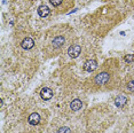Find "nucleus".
<instances>
[{
    "instance_id": "10",
    "label": "nucleus",
    "mask_w": 134,
    "mask_h": 133,
    "mask_svg": "<svg viewBox=\"0 0 134 133\" xmlns=\"http://www.w3.org/2000/svg\"><path fill=\"white\" fill-rule=\"evenodd\" d=\"M37 12H38V15H39L40 17H47L48 15L51 14L49 7H48V6H46V5H40V6L38 7Z\"/></svg>"
},
{
    "instance_id": "6",
    "label": "nucleus",
    "mask_w": 134,
    "mask_h": 133,
    "mask_svg": "<svg viewBox=\"0 0 134 133\" xmlns=\"http://www.w3.org/2000/svg\"><path fill=\"white\" fill-rule=\"evenodd\" d=\"M21 47L25 51H30L35 47V40L31 37H25L21 41Z\"/></svg>"
},
{
    "instance_id": "7",
    "label": "nucleus",
    "mask_w": 134,
    "mask_h": 133,
    "mask_svg": "<svg viewBox=\"0 0 134 133\" xmlns=\"http://www.w3.org/2000/svg\"><path fill=\"white\" fill-rule=\"evenodd\" d=\"M84 69L87 72H94L97 69V62L95 60H87L84 64Z\"/></svg>"
},
{
    "instance_id": "1",
    "label": "nucleus",
    "mask_w": 134,
    "mask_h": 133,
    "mask_svg": "<svg viewBox=\"0 0 134 133\" xmlns=\"http://www.w3.org/2000/svg\"><path fill=\"white\" fill-rule=\"evenodd\" d=\"M66 40H68V39H66V36L64 33L54 35L48 39L47 48L51 51H53V52H59V51H61L63 47H64V45L66 44Z\"/></svg>"
},
{
    "instance_id": "12",
    "label": "nucleus",
    "mask_w": 134,
    "mask_h": 133,
    "mask_svg": "<svg viewBox=\"0 0 134 133\" xmlns=\"http://www.w3.org/2000/svg\"><path fill=\"white\" fill-rule=\"evenodd\" d=\"M126 91L127 92H134V79L126 83Z\"/></svg>"
},
{
    "instance_id": "9",
    "label": "nucleus",
    "mask_w": 134,
    "mask_h": 133,
    "mask_svg": "<svg viewBox=\"0 0 134 133\" xmlns=\"http://www.w3.org/2000/svg\"><path fill=\"white\" fill-rule=\"evenodd\" d=\"M83 108V101L81 100H79V99H75V100H72L71 102H70V109H71L72 111H79Z\"/></svg>"
},
{
    "instance_id": "13",
    "label": "nucleus",
    "mask_w": 134,
    "mask_h": 133,
    "mask_svg": "<svg viewBox=\"0 0 134 133\" xmlns=\"http://www.w3.org/2000/svg\"><path fill=\"white\" fill-rule=\"evenodd\" d=\"M57 133H71V129L68 126H62L57 130Z\"/></svg>"
},
{
    "instance_id": "4",
    "label": "nucleus",
    "mask_w": 134,
    "mask_h": 133,
    "mask_svg": "<svg viewBox=\"0 0 134 133\" xmlns=\"http://www.w3.org/2000/svg\"><path fill=\"white\" fill-rule=\"evenodd\" d=\"M81 53V47L79 45H70L68 48V55L72 59H76L80 55Z\"/></svg>"
},
{
    "instance_id": "2",
    "label": "nucleus",
    "mask_w": 134,
    "mask_h": 133,
    "mask_svg": "<svg viewBox=\"0 0 134 133\" xmlns=\"http://www.w3.org/2000/svg\"><path fill=\"white\" fill-rule=\"evenodd\" d=\"M112 78V75L110 71L108 70H102L100 72H97L95 76L93 77V84L97 87H102V86H107L110 83Z\"/></svg>"
},
{
    "instance_id": "3",
    "label": "nucleus",
    "mask_w": 134,
    "mask_h": 133,
    "mask_svg": "<svg viewBox=\"0 0 134 133\" xmlns=\"http://www.w3.org/2000/svg\"><path fill=\"white\" fill-rule=\"evenodd\" d=\"M49 4L53 6L54 9L61 12H66L69 8H71L74 6V0H48Z\"/></svg>"
},
{
    "instance_id": "5",
    "label": "nucleus",
    "mask_w": 134,
    "mask_h": 133,
    "mask_svg": "<svg viewBox=\"0 0 134 133\" xmlns=\"http://www.w3.org/2000/svg\"><path fill=\"white\" fill-rule=\"evenodd\" d=\"M40 122H41V116H40V114L39 113H37V111L31 113L28 116V123L30 124V125L36 126V125H38Z\"/></svg>"
},
{
    "instance_id": "8",
    "label": "nucleus",
    "mask_w": 134,
    "mask_h": 133,
    "mask_svg": "<svg viewBox=\"0 0 134 133\" xmlns=\"http://www.w3.org/2000/svg\"><path fill=\"white\" fill-rule=\"evenodd\" d=\"M40 98L42 100H45V101H47V100H51L53 98V91H52L49 87H44L41 91H40Z\"/></svg>"
},
{
    "instance_id": "14",
    "label": "nucleus",
    "mask_w": 134,
    "mask_h": 133,
    "mask_svg": "<svg viewBox=\"0 0 134 133\" xmlns=\"http://www.w3.org/2000/svg\"><path fill=\"white\" fill-rule=\"evenodd\" d=\"M125 61H126L127 63L133 62L134 61V55H126L125 56Z\"/></svg>"
},
{
    "instance_id": "11",
    "label": "nucleus",
    "mask_w": 134,
    "mask_h": 133,
    "mask_svg": "<svg viewBox=\"0 0 134 133\" xmlns=\"http://www.w3.org/2000/svg\"><path fill=\"white\" fill-rule=\"evenodd\" d=\"M127 103V98L125 95L123 94H120V95H118L117 98L115 99V104L117 106L118 108H121V107H124L125 104Z\"/></svg>"
}]
</instances>
